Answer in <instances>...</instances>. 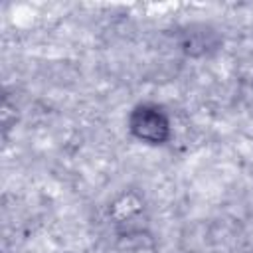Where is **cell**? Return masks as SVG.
Returning a JSON list of instances; mask_svg holds the SVG:
<instances>
[{"instance_id":"6da1fadb","label":"cell","mask_w":253,"mask_h":253,"mask_svg":"<svg viewBox=\"0 0 253 253\" xmlns=\"http://www.w3.org/2000/svg\"><path fill=\"white\" fill-rule=\"evenodd\" d=\"M154 109H148V107H142L134 113V119H132V125H148L146 128H142L138 132L140 138H146V140H162V130H166V121L158 115V113H152Z\"/></svg>"}]
</instances>
